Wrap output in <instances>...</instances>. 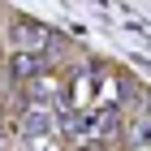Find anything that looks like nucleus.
Returning a JSON list of instances; mask_svg holds the SVG:
<instances>
[{"mask_svg":"<svg viewBox=\"0 0 151 151\" xmlns=\"http://www.w3.org/2000/svg\"><path fill=\"white\" fill-rule=\"evenodd\" d=\"M43 69V52H13V60H9V73L13 78H35V73Z\"/></svg>","mask_w":151,"mask_h":151,"instance_id":"1","label":"nucleus"},{"mask_svg":"<svg viewBox=\"0 0 151 151\" xmlns=\"http://www.w3.org/2000/svg\"><path fill=\"white\" fill-rule=\"evenodd\" d=\"M22 134L26 138H47V134H52V112H47V108H30V112L22 116Z\"/></svg>","mask_w":151,"mask_h":151,"instance_id":"2","label":"nucleus"},{"mask_svg":"<svg viewBox=\"0 0 151 151\" xmlns=\"http://www.w3.org/2000/svg\"><path fill=\"white\" fill-rule=\"evenodd\" d=\"M86 125H91V116H82V112H73V116H65V121H60V129H65L69 138H82V134H86Z\"/></svg>","mask_w":151,"mask_h":151,"instance_id":"3","label":"nucleus"},{"mask_svg":"<svg viewBox=\"0 0 151 151\" xmlns=\"http://www.w3.org/2000/svg\"><path fill=\"white\" fill-rule=\"evenodd\" d=\"M91 125L99 129V134H104V138H112L116 129H121V116H116V112H99V116H95V121H91Z\"/></svg>","mask_w":151,"mask_h":151,"instance_id":"4","label":"nucleus"},{"mask_svg":"<svg viewBox=\"0 0 151 151\" xmlns=\"http://www.w3.org/2000/svg\"><path fill=\"white\" fill-rule=\"evenodd\" d=\"M82 151H104V147H99V142H91V147H82Z\"/></svg>","mask_w":151,"mask_h":151,"instance_id":"5","label":"nucleus"}]
</instances>
